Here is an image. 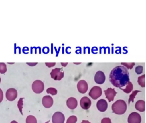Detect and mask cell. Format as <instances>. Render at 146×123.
Returning a JSON list of instances; mask_svg holds the SVG:
<instances>
[{"label": "cell", "instance_id": "obj_1", "mask_svg": "<svg viewBox=\"0 0 146 123\" xmlns=\"http://www.w3.org/2000/svg\"><path fill=\"white\" fill-rule=\"evenodd\" d=\"M110 80L116 87L121 88L127 85L129 82V74L127 69L123 66H117L111 70Z\"/></svg>", "mask_w": 146, "mask_h": 123}, {"label": "cell", "instance_id": "obj_2", "mask_svg": "<svg viewBox=\"0 0 146 123\" xmlns=\"http://www.w3.org/2000/svg\"><path fill=\"white\" fill-rule=\"evenodd\" d=\"M127 110V104L122 100H117L112 105V111L117 115H123L125 113Z\"/></svg>", "mask_w": 146, "mask_h": 123}, {"label": "cell", "instance_id": "obj_3", "mask_svg": "<svg viewBox=\"0 0 146 123\" xmlns=\"http://www.w3.org/2000/svg\"><path fill=\"white\" fill-rule=\"evenodd\" d=\"M51 78L55 80H61L63 78L64 72L62 68H56L53 69L50 73Z\"/></svg>", "mask_w": 146, "mask_h": 123}, {"label": "cell", "instance_id": "obj_4", "mask_svg": "<svg viewBox=\"0 0 146 123\" xmlns=\"http://www.w3.org/2000/svg\"><path fill=\"white\" fill-rule=\"evenodd\" d=\"M32 88L35 93H41L44 90V84L42 81L37 80L33 83Z\"/></svg>", "mask_w": 146, "mask_h": 123}, {"label": "cell", "instance_id": "obj_5", "mask_svg": "<svg viewBox=\"0 0 146 123\" xmlns=\"http://www.w3.org/2000/svg\"><path fill=\"white\" fill-rule=\"evenodd\" d=\"M102 94V89L99 86L93 87L89 92V96L94 100H96L100 97Z\"/></svg>", "mask_w": 146, "mask_h": 123}, {"label": "cell", "instance_id": "obj_6", "mask_svg": "<svg viewBox=\"0 0 146 123\" xmlns=\"http://www.w3.org/2000/svg\"><path fill=\"white\" fill-rule=\"evenodd\" d=\"M18 93L17 90L13 88H9L7 90L6 97L9 101H13L15 100L17 97Z\"/></svg>", "mask_w": 146, "mask_h": 123}, {"label": "cell", "instance_id": "obj_7", "mask_svg": "<svg viewBox=\"0 0 146 123\" xmlns=\"http://www.w3.org/2000/svg\"><path fill=\"white\" fill-rule=\"evenodd\" d=\"M141 118L140 115L136 112L131 113L128 118V123H141Z\"/></svg>", "mask_w": 146, "mask_h": 123}, {"label": "cell", "instance_id": "obj_8", "mask_svg": "<svg viewBox=\"0 0 146 123\" xmlns=\"http://www.w3.org/2000/svg\"><path fill=\"white\" fill-rule=\"evenodd\" d=\"M104 92H105L106 97L110 102L114 100V98L117 93L115 91V89H113L111 88H107L106 90H105Z\"/></svg>", "mask_w": 146, "mask_h": 123}, {"label": "cell", "instance_id": "obj_9", "mask_svg": "<svg viewBox=\"0 0 146 123\" xmlns=\"http://www.w3.org/2000/svg\"><path fill=\"white\" fill-rule=\"evenodd\" d=\"M65 118L64 115L62 112H55L52 117L53 123H64Z\"/></svg>", "mask_w": 146, "mask_h": 123}, {"label": "cell", "instance_id": "obj_10", "mask_svg": "<svg viewBox=\"0 0 146 123\" xmlns=\"http://www.w3.org/2000/svg\"><path fill=\"white\" fill-rule=\"evenodd\" d=\"M77 88L79 92L86 93L88 89V85L86 81L81 80L77 83Z\"/></svg>", "mask_w": 146, "mask_h": 123}, {"label": "cell", "instance_id": "obj_11", "mask_svg": "<svg viewBox=\"0 0 146 123\" xmlns=\"http://www.w3.org/2000/svg\"><path fill=\"white\" fill-rule=\"evenodd\" d=\"M106 76L104 72L102 71H98L95 74L94 81L98 84H102L105 82Z\"/></svg>", "mask_w": 146, "mask_h": 123}, {"label": "cell", "instance_id": "obj_12", "mask_svg": "<svg viewBox=\"0 0 146 123\" xmlns=\"http://www.w3.org/2000/svg\"><path fill=\"white\" fill-rule=\"evenodd\" d=\"M80 105L83 110H88L91 106V100L88 97H83L80 101Z\"/></svg>", "mask_w": 146, "mask_h": 123}, {"label": "cell", "instance_id": "obj_13", "mask_svg": "<svg viewBox=\"0 0 146 123\" xmlns=\"http://www.w3.org/2000/svg\"><path fill=\"white\" fill-rule=\"evenodd\" d=\"M43 105L46 108H49L52 107L54 103V100L52 97L50 96H45L43 97L42 100Z\"/></svg>", "mask_w": 146, "mask_h": 123}, {"label": "cell", "instance_id": "obj_14", "mask_svg": "<svg viewBox=\"0 0 146 123\" xmlns=\"http://www.w3.org/2000/svg\"><path fill=\"white\" fill-rule=\"evenodd\" d=\"M97 107L98 110L101 112H105L108 107V104L104 99H100L97 103Z\"/></svg>", "mask_w": 146, "mask_h": 123}, {"label": "cell", "instance_id": "obj_15", "mask_svg": "<svg viewBox=\"0 0 146 123\" xmlns=\"http://www.w3.org/2000/svg\"><path fill=\"white\" fill-rule=\"evenodd\" d=\"M67 105L71 110H74L77 106V101L75 98H70L67 101Z\"/></svg>", "mask_w": 146, "mask_h": 123}, {"label": "cell", "instance_id": "obj_16", "mask_svg": "<svg viewBox=\"0 0 146 123\" xmlns=\"http://www.w3.org/2000/svg\"><path fill=\"white\" fill-rule=\"evenodd\" d=\"M135 109L137 110L143 112L145 111V101L143 100H138L135 105Z\"/></svg>", "mask_w": 146, "mask_h": 123}, {"label": "cell", "instance_id": "obj_17", "mask_svg": "<svg viewBox=\"0 0 146 123\" xmlns=\"http://www.w3.org/2000/svg\"><path fill=\"white\" fill-rule=\"evenodd\" d=\"M133 84L131 82L129 81L127 85L126 86V88H121L120 89H121L126 93L128 94L132 92V90H133Z\"/></svg>", "mask_w": 146, "mask_h": 123}, {"label": "cell", "instance_id": "obj_18", "mask_svg": "<svg viewBox=\"0 0 146 123\" xmlns=\"http://www.w3.org/2000/svg\"><path fill=\"white\" fill-rule=\"evenodd\" d=\"M145 75L144 74L138 77V83L141 87H145Z\"/></svg>", "mask_w": 146, "mask_h": 123}, {"label": "cell", "instance_id": "obj_19", "mask_svg": "<svg viewBox=\"0 0 146 123\" xmlns=\"http://www.w3.org/2000/svg\"><path fill=\"white\" fill-rule=\"evenodd\" d=\"M141 92V91L136 90V91H135L133 92L132 94L129 96V104H130V103L131 102L133 103L134 100V99L135 98V96L137 95L138 92Z\"/></svg>", "mask_w": 146, "mask_h": 123}, {"label": "cell", "instance_id": "obj_20", "mask_svg": "<svg viewBox=\"0 0 146 123\" xmlns=\"http://www.w3.org/2000/svg\"><path fill=\"white\" fill-rule=\"evenodd\" d=\"M26 123H37V121L35 117L33 116H29L27 118Z\"/></svg>", "mask_w": 146, "mask_h": 123}, {"label": "cell", "instance_id": "obj_21", "mask_svg": "<svg viewBox=\"0 0 146 123\" xmlns=\"http://www.w3.org/2000/svg\"><path fill=\"white\" fill-rule=\"evenodd\" d=\"M7 65L4 63H0V73L4 74L7 72Z\"/></svg>", "mask_w": 146, "mask_h": 123}, {"label": "cell", "instance_id": "obj_22", "mask_svg": "<svg viewBox=\"0 0 146 123\" xmlns=\"http://www.w3.org/2000/svg\"><path fill=\"white\" fill-rule=\"evenodd\" d=\"M47 92L48 94H50L51 95H55L57 94V91L56 89L54 88H49L47 89Z\"/></svg>", "mask_w": 146, "mask_h": 123}, {"label": "cell", "instance_id": "obj_23", "mask_svg": "<svg viewBox=\"0 0 146 123\" xmlns=\"http://www.w3.org/2000/svg\"><path fill=\"white\" fill-rule=\"evenodd\" d=\"M121 64L126 66V68L128 69H132L135 65V63H121Z\"/></svg>", "mask_w": 146, "mask_h": 123}, {"label": "cell", "instance_id": "obj_24", "mask_svg": "<svg viewBox=\"0 0 146 123\" xmlns=\"http://www.w3.org/2000/svg\"><path fill=\"white\" fill-rule=\"evenodd\" d=\"M24 98H21L20 99L19 101H18V107L19 108V110L20 112L21 113V115H23V113H22V106H23V99Z\"/></svg>", "mask_w": 146, "mask_h": 123}, {"label": "cell", "instance_id": "obj_25", "mask_svg": "<svg viewBox=\"0 0 146 123\" xmlns=\"http://www.w3.org/2000/svg\"><path fill=\"white\" fill-rule=\"evenodd\" d=\"M77 122V118L75 116H71L67 121L66 123H76Z\"/></svg>", "mask_w": 146, "mask_h": 123}, {"label": "cell", "instance_id": "obj_26", "mask_svg": "<svg viewBox=\"0 0 146 123\" xmlns=\"http://www.w3.org/2000/svg\"><path fill=\"white\" fill-rule=\"evenodd\" d=\"M143 67L141 65H139L135 68V71L137 74H141L143 73Z\"/></svg>", "mask_w": 146, "mask_h": 123}, {"label": "cell", "instance_id": "obj_27", "mask_svg": "<svg viewBox=\"0 0 146 123\" xmlns=\"http://www.w3.org/2000/svg\"><path fill=\"white\" fill-rule=\"evenodd\" d=\"M101 123H111V119L109 118H105L101 121Z\"/></svg>", "mask_w": 146, "mask_h": 123}, {"label": "cell", "instance_id": "obj_28", "mask_svg": "<svg viewBox=\"0 0 146 123\" xmlns=\"http://www.w3.org/2000/svg\"><path fill=\"white\" fill-rule=\"evenodd\" d=\"M45 64L49 68H51V67H54L56 63H45Z\"/></svg>", "mask_w": 146, "mask_h": 123}, {"label": "cell", "instance_id": "obj_29", "mask_svg": "<svg viewBox=\"0 0 146 123\" xmlns=\"http://www.w3.org/2000/svg\"><path fill=\"white\" fill-rule=\"evenodd\" d=\"M3 98V94L2 90L0 88V103L2 101Z\"/></svg>", "mask_w": 146, "mask_h": 123}, {"label": "cell", "instance_id": "obj_30", "mask_svg": "<svg viewBox=\"0 0 146 123\" xmlns=\"http://www.w3.org/2000/svg\"><path fill=\"white\" fill-rule=\"evenodd\" d=\"M27 64H28V65H30V66H35V65H36L38 63H27Z\"/></svg>", "mask_w": 146, "mask_h": 123}, {"label": "cell", "instance_id": "obj_31", "mask_svg": "<svg viewBox=\"0 0 146 123\" xmlns=\"http://www.w3.org/2000/svg\"><path fill=\"white\" fill-rule=\"evenodd\" d=\"M68 63H61V64L63 67H66L68 64Z\"/></svg>", "mask_w": 146, "mask_h": 123}, {"label": "cell", "instance_id": "obj_32", "mask_svg": "<svg viewBox=\"0 0 146 123\" xmlns=\"http://www.w3.org/2000/svg\"><path fill=\"white\" fill-rule=\"evenodd\" d=\"M81 123H90L88 121H85V120H83V121H82V122Z\"/></svg>", "mask_w": 146, "mask_h": 123}, {"label": "cell", "instance_id": "obj_33", "mask_svg": "<svg viewBox=\"0 0 146 123\" xmlns=\"http://www.w3.org/2000/svg\"><path fill=\"white\" fill-rule=\"evenodd\" d=\"M10 123H18L17 122H16V121H12V122H11Z\"/></svg>", "mask_w": 146, "mask_h": 123}, {"label": "cell", "instance_id": "obj_34", "mask_svg": "<svg viewBox=\"0 0 146 123\" xmlns=\"http://www.w3.org/2000/svg\"><path fill=\"white\" fill-rule=\"evenodd\" d=\"M74 64H80V63H74Z\"/></svg>", "mask_w": 146, "mask_h": 123}, {"label": "cell", "instance_id": "obj_35", "mask_svg": "<svg viewBox=\"0 0 146 123\" xmlns=\"http://www.w3.org/2000/svg\"><path fill=\"white\" fill-rule=\"evenodd\" d=\"M50 122V120H49V121H48V122H46L45 123H49Z\"/></svg>", "mask_w": 146, "mask_h": 123}, {"label": "cell", "instance_id": "obj_36", "mask_svg": "<svg viewBox=\"0 0 146 123\" xmlns=\"http://www.w3.org/2000/svg\"><path fill=\"white\" fill-rule=\"evenodd\" d=\"M1 77H0V83H1Z\"/></svg>", "mask_w": 146, "mask_h": 123}]
</instances>
